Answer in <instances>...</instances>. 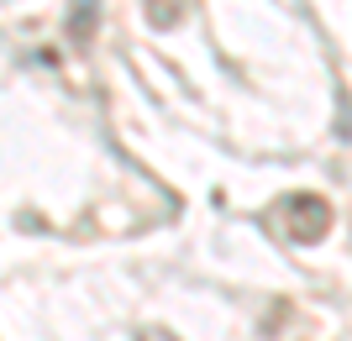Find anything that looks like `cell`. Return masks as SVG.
I'll use <instances>...</instances> for the list:
<instances>
[{
	"instance_id": "cell-1",
	"label": "cell",
	"mask_w": 352,
	"mask_h": 341,
	"mask_svg": "<svg viewBox=\"0 0 352 341\" xmlns=\"http://www.w3.org/2000/svg\"><path fill=\"white\" fill-rule=\"evenodd\" d=\"M274 226H279L284 237L294 247H316V242L331 231V205H326L321 194H284L279 205H274Z\"/></svg>"
},
{
	"instance_id": "cell-2",
	"label": "cell",
	"mask_w": 352,
	"mask_h": 341,
	"mask_svg": "<svg viewBox=\"0 0 352 341\" xmlns=\"http://www.w3.org/2000/svg\"><path fill=\"white\" fill-rule=\"evenodd\" d=\"M69 32H74V43H85L89 32H95V0H74V21H69Z\"/></svg>"
},
{
	"instance_id": "cell-3",
	"label": "cell",
	"mask_w": 352,
	"mask_h": 341,
	"mask_svg": "<svg viewBox=\"0 0 352 341\" xmlns=\"http://www.w3.org/2000/svg\"><path fill=\"white\" fill-rule=\"evenodd\" d=\"M179 11H184V0H147V21L153 27H174Z\"/></svg>"
},
{
	"instance_id": "cell-4",
	"label": "cell",
	"mask_w": 352,
	"mask_h": 341,
	"mask_svg": "<svg viewBox=\"0 0 352 341\" xmlns=\"http://www.w3.org/2000/svg\"><path fill=\"white\" fill-rule=\"evenodd\" d=\"M142 341H168V331H147V336Z\"/></svg>"
}]
</instances>
